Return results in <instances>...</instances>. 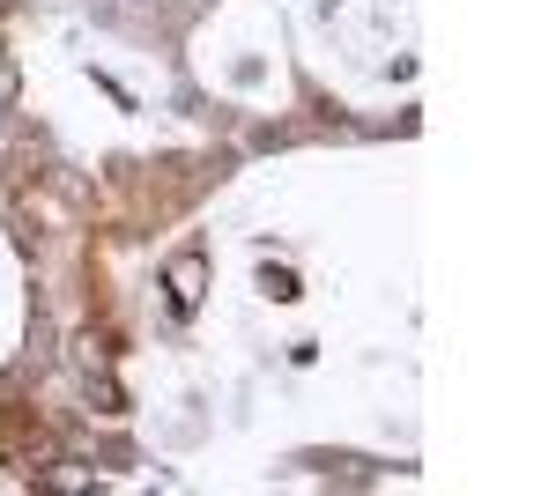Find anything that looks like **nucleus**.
<instances>
[{"instance_id":"nucleus-2","label":"nucleus","mask_w":556,"mask_h":496,"mask_svg":"<svg viewBox=\"0 0 556 496\" xmlns=\"http://www.w3.org/2000/svg\"><path fill=\"white\" fill-rule=\"evenodd\" d=\"M104 364H112V348H104V333H97V327H89V333H75V371H83V378H97Z\"/></svg>"},{"instance_id":"nucleus-1","label":"nucleus","mask_w":556,"mask_h":496,"mask_svg":"<svg viewBox=\"0 0 556 496\" xmlns=\"http://www.w3.org/2000/svg\"><path fill=\"white\" fill-rule=\"evenodd\" d=\"M201 275H208V267H201V252H178V259H172V304H178V311H193Z\"/></svg>"}]
</instances>
